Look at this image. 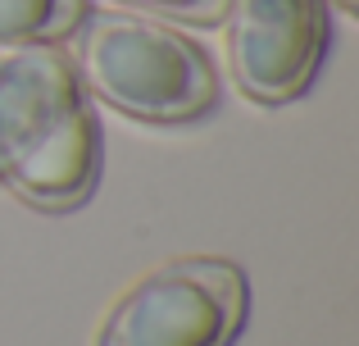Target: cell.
I'll use <instances>...</instances> for the list:
<instances>
[{"instance_id": "52a82bcc", "label": "cell", "mask_w": 359, "mask_h": 346, "mask_svg": "<svg viewBox=\"0 0 359 346\" xmlns=\"http://www.w3.org/2000/svg\"><path fill=\"white\" fill-rule=\"evenodd\" d=\"M337 9H341V14H355V9H359V0H337Z\"/></svg>"}, {"instance_id": "3957f363", "label": "cell", "mask_w": 359, "mask_h": 346, "mask_svg": "<svg viewBox=\"0 0 359 346\" xmlns=\"http://www.w3.org/2000/svg\"><path fill=\"white\" fill-rule=\"evenodd\" d=\"M250 283L223 255H182L150 269L114 301L96 346H232Z\"/></svg>"}, {"instance_id": "277c9868", "label": "cell", "mask_w": 359, "mask_h": 346, "mask_svg": "<svg viewBox=\"0 0 359 346\" xmlns=\"http://www.w3.org/2000/svg\"><path fill=\"white\" fill-rule=\"evenodd\" d=\"M228 69L259 105L305 96L327 55V0H228Z\"/></svg>"}, {"instance_id": "5b68a950", "label": "cell", "mask_w": 359, "mask_h": 346, "mask_svg": "<svg viewBox=\"0 0 359 346\" xmlns=\"http://www.w3.org/2000/svg\"><path fill=\"white\" fill-rule=\"evenodd\" d=\"M87 0H0V51L32 41H60L78 32Z\"/></svg>"}, {"instance_id": "7a4b0ae2", "label": "cell", "mask_w": 359, "mask_h": 346, "mask_svg": "<svg viewBox=\"0 0 359 346\" xmlns=\"http://www.w3.org/2000/svg\"><path fill=\"white\" fill-rule=\"evenodd\" d=\"M73 64L87 96L146 124H187L210 114L219 100V78L205 51L146 14H87Z\"/></svg>"}, {"instance_id": "8992f818", "label": "cell", "mask_w": 359, "mask_h": 346, "mask_svg": "<svg viewBox=\"0 0 359 346\" xmlns=\"http://www.w3.org/2000/svg\"><path fill=\"white\" fill-rule=\"evenodd\" d=\"M146 18H177V23H214L223 18L228 0H118Z\"/></svg>"}, {"instance_id": "6da1fadb", "label": "cell", "mask_w": 359, "mask_h": 346, "mask_svg": "<svg viewBox=\"0 0 359 346\" xmlns=\"http://www.w3.org/2000/svg\"><path fill=\"white\" fill-rule=\"evenodd\" d=\"M100 178V128L60 41L0 51V187L36 210H78Z\"/></svg>"}]
</instances>
